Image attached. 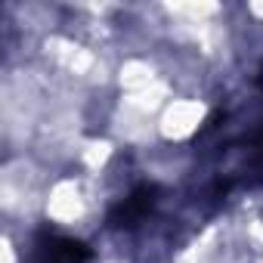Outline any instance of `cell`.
Masks as SVG:
<instances>
[{
  "mask_svg": "<svg viewBox=\"0 0 263 263\" xmlns=\"http://www.w3.org/2000/svg\"><path fill=\"white\" fill-rule=\"evenodd\" d=\"M155 201H158V186H155V183L137 186L134 192H127V195L108 211V226H115V229H134L140 220L149 217V211L155 208Z\"/></svg>",
  "mask_w": 263,
  "mask_h": 263,
  "instance_id": "7a4b0ae2",
  "label": "cell"
},
{
  "mask_svg": "<svg viewBox=\"0 0 263 263\" xmlns=\"http://www.w3.org/2000/svg\"><path fill=\"white\" fill-rule=\"evenodd\" d=\"M257 84H260V87H263V71H260V78H257Z\"/></svg>",
  "mask_w": 263,
  "mask_h": 263,
  "instance_id": "277c9868",
  "label": "cell"
},
{
  "mask_svg": "<svg viewBox=\"0 0 263 263\" xmlns=\"http://www.w3.org/2000/svg\"><path fill=\"white\" fill-rule=\"evenodd\" d=\"M87 260H90V248L84 241L47 229L34 238L25 263H87Z\"/></svg>",
  "mask_w": 263,
  "mask_h": 263,
  "instance_id": "6da1fadb",
  "label": "cell"
},
{
  "mask_svg": "<svg viewBox=\"0 0 263 263\" xmlns=\"http://www.w3.org/2000/svg\"><path fill=\"white\" fill-rule=\"evenodd\" d=\"M251 171L263 180V134H260L257 143H254V161H251Z\"/></svg>",
  "mask_w": 263,
  "mask_h": 263,
  "instance_id": "3957f363",
  "label": "cell"
}]
</instances>
